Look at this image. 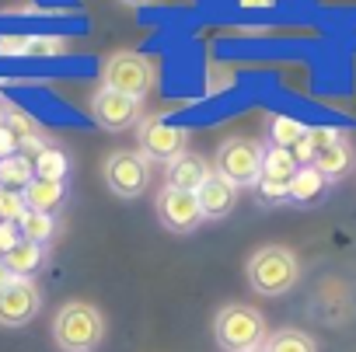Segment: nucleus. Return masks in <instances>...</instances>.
Masks as SVG:
<instances>
[{"label":"nucleus","mask_w":356,"mask_h":352,"mask_svg":"<svg viewBox=\"0 0 356 352\" xmlns=\"http://www.w3.org/2000/svg\"><path fill=\"white\" fill-rule=\"evenodd\" d=\"M67 42L63 39H29V56H46V53H63Z\"/></svg>","instance_id":"obj_28"},{"label":"nucleus","mask_w":356,"mask_h":352,"mask_svg":"<svg viewBox=\"0 0 356 352\" xmlns=\"http://www.w3.org/2000/svg\"><path fill=\"white\" fill-rule=\"evenodd\" d=\"M105 185L119 199H136L150 185V160L140 150H115L105 160Z\"/></svg>","instance_id":"obj_7"},{"label":"nucleus","mask_w":356,"mask_h":352,"mask_svg":"<svg viewBox=\"0 0 356 352\" xmlns=\"http://www.w3.org/2000/svg\"><path fill=\"white\" fill-rule=\"evenodd\" d=\"M35 178V167L29 157L15 153L8 160H0V189H11V192H25Z\"/></svg>","instance_id":"obj_19"},{"label":"nucleus","mask_w":356,"mask_h":352,"mask_svg":"<svg viewBox=\"0 0 356 352\" xmlns=\"http://www.w3.org/2000/svg\"><path fill=\"white\" fill-rule=\"evenodd\" d=\"M4 126H8V129H11L18 140H32V136H39V122H35L29 112L15 108V105L8 108V122H4Z\"/></svg>","instance_id":"obj_25"},{"label":"nucleus","mask_w":356,"mask_h":352,"mask_svg":"<svg viewBox=\"0 0 356 352\" xmlns=\"http://www.w3.org/2000/svg\"><path fill=\"white\" fill-rule=\"evenodd\" d=\"M157 217L171 234H193L203 224V210L196 192H178V189H161L157 196Z\"/></svg>","instance_id":"obj_9"},{"label":"nucleus","mask_w":356,"mask_h":352,"mask_svg":"<svg viewBox=\"0 0 356 352\" xmlns=\"http://www.w3.org/2000/svg\"><path fill=\"white\" fill-rule=\"evenodd\" d=\"M255 189H259V199H262V203H273V206H276V203H286V192H290L286 182H273V178H259Z\"/></svg>","instance_id":"obj_26"},{"label":"nucleus","mask_w":356,"mask_h":352,"mask_svg":"<svg viewBox=\"0 0 356 352\" xmlns=\"http://www.w3.org/2000/svg\"><path fill=\"white\" fill-rule=\"evenodd\" d=\"M266 352H318V342L300 328H280L266 338Z\"/></svg>","instance_id":"obj_20"},{"label":"nucleus","mask_w":356,"mask_h":352,"mask_svg":"<svg viewBox=\"0 0 356 352\" xmlns=\"http://www.w3.org/2000/svg\"><path fill=\"white\" fill-rule=\"evenodd\" d=\"M35 178H49V182H67V171H70V157L60 146H46L35 160Z\"/></svg>","instance_id":"obj_21"},{"label":"nucleus","mask_w":356,"mask_h":352,"mask_svg":"<svg viewBox=\"0 0 356 352\" xmlns=\"http://www.w3.org/2000/svg\"><path fill=\"white\" fill-rule=\"evenodd\" d=\"M18 231H22V237L25 241H32V244H49L53 241V234H56V217L53 213H25L22 217V224H18Z\"/></svg>","instance_id":"obj_22"},{"label":"nucleus","mask_w":356,"mask_h":352,"mask_svg":"<svg viewBox=\"0 0 356 352\" xmlns=\"http://www.w3.org/2000/svg\"><path fill=\"white\" fill-rule=\"evenodd\" d=\"M42 307V293L35 279H11L0 290V324L4 328H22L29 324Z\"/></svg>","instance_id":"obj_8"},{"label":"nucleus","mask_w":356,"mask_h":352,"mask_svg":"<svg viewBox=\"0 0 356 352\" xmlns=\"http://www.w3.org/2000/svg\"><path fill=\"white\" fill-rule=\"evenodd\" d=\"M196 199H200L203 220H224V217H231L234 206H238V185L213 171L210 178L203 182V189L196 192Z\"/></svg>","instance_id":"obj_11"},{"label":"nucleus","mask_w":356,"mask_h":352,"mask_svg":"<svg viewBox=\"0 0 356 352\" xmlns=\"http://www.w3.org/2000/svg\"><path fill=\"white\" fill-rule=\"evenodd\" d=\"M136 143H140V153L147 160H161V164H171L182 153H189V129L175 126L168 119H140L136 122Z\"/></svg>","instance_id":"obj_6"},{"label":"nucleus","mask_w":356,"mask_h":352,"mask_svg":"<svg viewBox=\"0 0 356 352\" xmlns=\"http://www.w3.org/2000/svg\"><path fill=\"white\" fill-rule=\"evenodd\" d=\"M91 115L102 129L108 133H122L129 129L133 122H140V101L129 98V94H119L112 87H98L95 98H91Z\"/></svg>","instance_id":"obj_10"},{"label":"nucleus","mask_w":356,"mask_h":352,"mask_svg":"<svg viewBox=\"0 0 356 352\" xmlns=\"http://www.w3.org/2000/svg\"><path fill=\"white\" fill-rule=\"evenodd\" d=\"M25 49H29V39H22V35H4L0 39V56H18Z\"/></svg>","instance_id":"obj_30"},{"label":"nucleus","mask_w":356,"mask_h":352,"mask_svg":"<svg viewBox=\"0 0 356 352\" xmlns=\"http://www.w3.org/2000/svg\"><path fill=\"white\" fill-rule=\"evenodd\" d=\"M46 258H49V251H46L42 244H32V241H25V237H22V244L4 258V265L11 269V276H15V279H32V276L46 265Z\"/></svg>","instance_id":"obj_16"},{"label":"nucleus","mask_w":356,"mask_h":352,"mask_svg":"<svg viewBox=\"0 0 356 352\" xmlns=\"http://www.w3.org/2000/svg\"><path fill=\"white\" fill-rule=\"evenodd\" d=\"M18 244H22V231H18V224H0V262H4Z\"/></svg>","instance_id":"obj_27"},{"label":"nucleus","mask_w":356,"mask_h":352,"mask_svg":"<svg viewBox=\"0 0 356 352\" xmlns=\"http://www.w3.org/2000/svg\"><path fill=\"white\" fill-rule=\"evenodd\" d=\"M53 342L60 352H95L105 342V314L88 300H70L53 317Z\"/></svg>","instance_id":"obj_1"},{"label":"nucleus","mask_w":356,"mask_h":352,"mask_svg":"<svg viewBox=\"0 0 356 352\" xmlns=\"http://www.w3.org/2000/svg\"><path fill=\"white\" fill-rule=\"evenodd\" d=\"M25 206L32 213H56L67 199V182H49V178H32V185L22 192Z\"/></svg>","instance_id":"obj_13"},{"label":"nucleus","mask_w":356,"mask_h":352,"mask_svg":"<svg viewBox=\"0 0 356 352\" xmlns=\"http://www.w3.org/2000/svg\"><path fill=\"white\" fill-rule=\"evenodd\" d=\"M255 352H266V345H262V349H255Z\"/></svg>","instance_id":"obj_34"},{"label":"nucleus","mask_w":356,"mask_h":352,"mask_svg":"<svg viewBox=\"0 0 356 352\" xmlns=\"http://www.w3.org/2000/svg\"><path fill=\"white\" fill-rule=\"evenodd\" d=\"M248 286L262 296H283L297 286L300 279V262L286 244H262L252 251L248 265H245Z\"/></svg>","instance_id":"obj_2"},{"label":"nucleus","mask_w":356,"mask_h":352,"mask_svg":"<svg viewBox=\"0 0 356 352\" xmlns=\"http://www.w3.org/2000/svg\"><path fill=\"white\" fill-rule=\"evenodd\" d=\"M102 87H112V91L129 94V98L140 101V98L154 87V67H150V60H143L140 53L119 49V53H112V56L102 63Z\"/></svg>","instance_id":"obj_5"},{"label":"nucleus","mask_w":356,"mask_h":352,"mask_svg":"<svg viewBox=\"0 0 356 352\" xmlns=\"http://www.w3.org/2000/svg\"><path fill=\"white\" fill-rule=\"evenodd\" d=\"M353 164H356V153H353V143L342 136L339 143H332L328 150H321L318 153V160H314V167L325 174L328 182H339V178H346V174L353 171Z\"/></svg>","instance_id":"obj_14"},{"label":"nucleus","mask_w":356,"mask_h":352,"mask_svg":"<svg viewBox=\"0 0 356 352\" xmlns=\"http://www.w3.org/2000/svg\"><path fill=\"white\" fill-rule=\"evenodd\" d=\"M311 126H304L300 119L293 115H273L269 119V146H280V150H293L304 136H307Z\"/></svg>","instance_id":"obj_18"},{"label":"nucleus","mask_w":356,"mask_h":352,"mask_svg":"<svg viewBox=\"0 0 356 352\" xmlns=\"http://www.w3.org/2000/svg\"><path fill=\"white\" fill-rule=\"evenodd\" d=\"M15 153H22V140H18L8 126H0V160H8V157H15Z\"/></svg>","instance_id":"obj_29"},{"label":"nucleus","mask_w":356,"mask_h":352,"mask_svg":"<svg viewBox=\"0 0 356 352\" xmlns=\"http://www.w3.org/2000/svg\"><path fill=\"white\" fill-rule=\"evenodd\" d=\"M29 213L25 196L11 192V189H0V224H22V217Z\"/></svg>","instance_id":"obj_24"},{"label":"nucleus","mask_w":356,"mask_h":352,"mask_svg":"<svg viewBox=\"0 0 356 352\" xmlns=\"http://www.w3.org/2000/svg\"><path fill=\"white\" fill-rule=\"evenodd\" d=\"M328 178L311 164V167H297L293 182H290V192H286V203H314L321 192H325Z\"/></svg>","instance_id":"obj_17"},{"label":"nucleus","mask_w":356,"mask_h":352,"mask_svg":"<svg viewBox=\"0 0 356 352\" xmlns=\"http://www.w3.org/2000/svg\"><path fill=\"white\" fill-rule=\"evenodd\" d=\"M126 4H140V0H126Z\"/></svg>","instance_id":"obj_33"},{"label":"nucleus","mask_w":356,"mask_h":352,"mask_svg":"<svg viewBox=\"0 0 356 352\" xmlns=\"http://www.w3.org/2000/svg\"><path fill=\"white\" fill-rule=\"evenodd\" d=\"M342 140V133H335V129H325V126H314V129H307V136L290 150V157H293V164L297 167H311L314 160H318V153L321 150H328L332 143H339Z\"/></svg>","instance_id":"obj_15"},{"label":"nucleus","mask_w":356,"mask_h":352,"mask_svg":"<svg viewBox=\"0 0 356 352\" xmlns=\"http://www.w3.org/2000/svg\"><path fill=\"white\" fill-rule=\"evenodd\" d=\"M11 279H15V276H11V269H8L4 262H0V290H4V286H8Z\"/></svg>","instance_id":"obj_31"},{"label":"nucleus","mask_w":356,"mask_h":352,"mask_svg":"<svg viewBox=\"0 0 356 352\" xmlns=\"http://www.w3.org/2000/svg\"><path fill=\"white\" fill-rule=\"evenodd\" d=\"M8 108H11V105H8L4 98H0V126H4V122H8Z\"/></svg>","instance_id":"obj_32"},{"label":"nucleus","mask_w":356,"mask_h":352,"mask_svg":"<svg viewBox=\"0 0 356 352\" xmlns=\"http://www.w3.org/2000/svg\"><path fill=\"white\" fill-rule=\"evenodd\" d=\"M213 338L224 352H255L269 338V324L252 303H224L213 317Z\"/></svg>","instance_id":"obj_3"},{"label":"nucleus","mask_w":356,"mask_h":352,"mask_svg":"<svg viewBox=\"0 0 356 352\" xmlns=\"http://www.w3.org/2000/svg\"><path fill=\"white\" fill-rule=\"evenodd\" d=\"M297 174V164L290 157V150H280V146H266V157H262V178H273V182H293Z\"/></svg>","instance_id":"obj_23"},{"label":"nucleus","mask_w":356,"mask_h":352,"mask_svg":"<svg viewBox=\"0 0 356 352\" xmlns=\"http://www.w3.org/2000/svg\"><path fill=\"white\" fill-rule=\"evenodd\" d=\"M210 174H213V167H210L207 157H200V153H182L178 160L168 164L164 185H168V189H178V192H200Z\"/></svg>","instance_id":"obj_12"},{"label":"nucleus","mask_w":356,"mask_h":352,"mask_svg":"<svg viewBox=\"0 0 356 352\" xmlns=\"http://www.w3.org/2000/svg\"><path fill=\"white\" fill-rule=\"evenodd\" d=\"M262 157H266V143H259L252 136H231V140L220 143L213 171L224 174L227 182H234L238 189L241 185H259V178H262Z\"/></svg>","instance_id":"obj_4"}]
</instances>
